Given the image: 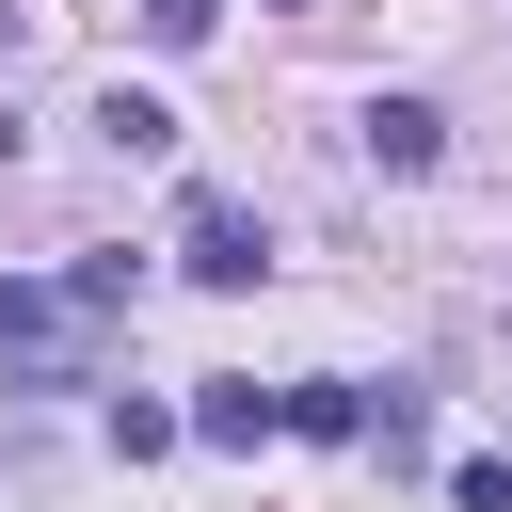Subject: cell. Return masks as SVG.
Segmentation results:
<instances>
[{
    "instance_id": "obj_1",
    "label": "cell",
    "mask_w": 512,
    "mask_h": 512,
    "mask_svg": "<svg viewBox=\"0 0 512 512\" xmlns=\"http://www.w3.org/2000/svg\"><path fill=\"white\" fill-rule=\"evenodd\" d=\"M96 304L64 272H0V384H96Z\"/></svg>"
},
{
    "instance_id": "obj_2",
    "label": "cell",
    "mask_w": 512,
    "mask_h": 512,
    "mask_svg": "<svg viewBox=\"0 0 512 512\" xmlns=\"http://www.w3.org/2000/svg\"><path fill=\"white\" fill-rule=\"evenodd\" d=\"M176 272H192V288H256V272H272L256 208H240V192H192V208H176Z\"/></svg>"
},
{
    "instance_id": "obj_3",
    "label": "cell",
    "mask_w": 512,
    "mask_h": 512,
    "mask_svg": "<svg viewBox=\"0 0 512 512\" xmlns=\"http://www.w3.org/2000/svg\"><path fill=\"white\" fill-rule=\"evenodd\" d=\"M432 144H448L432 96H368V160H384V176H432Z\"/></svg>"
},
{
    "instance_id": "obj_4",
    "label": "cell",
    "mask_w": 512,
    "mask_h": 512,
    "mask_svg": "<svg viewBox=\"0 0 512 512\" xmlns=\"http://www.w3.org/2000/svg\"><path fill=\"white\" fill-rule=\"evenodd\" d=\"M176 432H208V448H256V432H288V384H208Z\"/></svg>"
},
{
    "instance_id": "obj_5",
    "label": "cell",
    "mask_w": 512,
    "mask_h": 512,
    "mask_svg": "<svg viewBox=\"0 0 512 512\" xmlns=\"http://www.w3.org/2000/svg\"><path fill=\"white\" fill-rule=\"evenodd\" d=\"M96 128H112V160H160V144H176V112H160V96H128V80L96 96Z\"/></svg>"
},
{
    "instance_id": "obj_6",
    "label": "cell",
    "mask_w": 512,
    "mask_h": 512,
    "mask_svg": "<svg viewBox=\"0 0 512 512\" xmlns=\"http://www.w3.org/2000/svg\"><path fill=\"white\" fill-rule=\"evenodd\" d=\"M208 16H224V0H128V32H144V48H208Z\"/></svg>"
}]
</instances>
